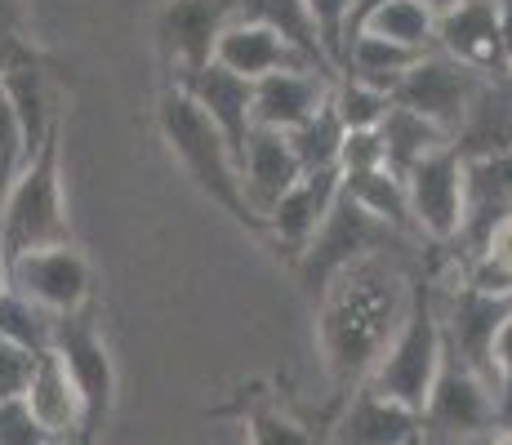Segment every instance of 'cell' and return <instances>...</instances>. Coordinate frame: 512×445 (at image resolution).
Here are the masks:
<instances>
[{
  "label": "cell",
  "instance_id": "cell-1",
  "mask_svg": "<svg viewBox=\"0 0 512 445\" xmlns=\"http://www.w3.org/2000/svg\"><path fill=\"white\" fill-rule=\"evenodd\" d=\"M423 250H374L348 263L317 299V343L339 401L366 383L410 308V272Z\"/></svg>",
  "mask_w": 512,
  "mask_h": 445
},
{
  "label": "cell",
  "instance_id": "cell-2",
  "mask_svg": "<svg viewBox=\"0 0 512 445\" xmlns=\"http://www.w3.org/2000/svg\"><path fill=\"white\" fill-rule=\"evenodd\" d=\"M156 130H161L170 156L179 161V170L187 174V183L205 196L210 205H219L223 214L245 227L250 236H268V223L263 214L250 205L245 196V183H241V165H236L228 138L219 134V125L183 94L179 85H165L161 98H156Z\"/></svg>",
  "mask_w": 512,
  "mask_h": 445
},
{
  "label": "cell",
  "instance_id": "cell-3",
  "mask_svg": "<svg viewBox=\"0 0 512 445\" xmlns=\"http://www.w3.org/2000/svg\"><path fill=\"white\" fill-rule=\"evenodd\" d=\"M63 241H72V223L63 196V116H58L36 156L0 196V263Z\"/></svg>",
  "mask_w": 512,
  "mask_h": 445
},
{
  "label": "cell",
  "instance_id": "cell-4",
  "mask_svg": "<svg viewBox=\"0 0 512 445\" xmlns=\"http://www.w3.org/2000/svg\"><path fill=\"white\" fill-rule=\"evenodd\" d=\"M441 312H437V276H432L428 259L415 263L410 272V308L406 321L397 325L392 343L383 348V356L374 361V370L366 374V388L379 397L406 405V410H423L432 392V379L441 370Z\"/></svg>",
  "mask_w": 512,
  "mask_h": 445
},
{
  "label": "cell",
  "instance_id": "cell-5",
  "mask_svg": "<svg viewBox=\"0 0 512 445\" xmlns=\"http://www.w3.org/2000/svg\"><path fill=\"white\" fill-rule=\"evenodd\" d=\"M374 250H419V241L401 236L397 227H388L383 219H374L366 205H357L348 192L339 187L330 214L321 219V227L312 232V241L303 245V254L294 259V272H299V285L312 303L326 294V285L343 272L348 263L366 259Z\"/></svg>",
  "mask_w": 512,
  "mask_h": 445
},
{
  "label": "cell",
  "instance_id": "cell-6",
  "mask_svg": "<svg viewBox=\"0 0 512 445\" xmlns=\"http://www.w3.org/2000/svg\"><path fill=\"white\" fill-rule=\"evenodd\" d=\"M54 352L85 410V428L76 445H98V432L107 428L116 405V361L103 330H98V312L85 308L72 316H54Z\"/></svg>",
  "mask_w": 512,
  "mask_h": 445
},
{
  "label": "cell",
  "instance_id": "cell-7",
  "mask_svg": "<svg viewBox=\"0 0 512 445\" xmlns=\"http://www.w3.org/2000/svg\"><path fill=\"white\" fill-rule=\"evenodd\" d=\"M5 285H14L23 299H32L49 316L94 308V272L90 259L76 250V241L18 254L14 263H5Z\"/></svg>",
  "mask_w": 512,
  "mask_h": 445
},
{
  "label": "cell",
  "instance_id": "cell-8",
  "mask_svg": "<svg viewBox=\"0 0 512 445\" xmlns=\"http://www.w3.org/2000/svg\"><path fill=\"white\" fill-rule=\"evenodd\" d=\"M236 23V0H165L156 9V54H161L165 81L214 63L219 36Z\"/></svg>",
  "mask_w": 512,
  "mask_h": 445
},
{
  "label": "cell",
  "instance_id": "cell-9",
  "mask_svg": "<svg viewBox=\"0 0 512 445\" xmlns=\"http://www.w3.org/2000/svg\"><path fill=\"white\" fill-rule=\"evenodd\" d=\"M481 81H486V76L464 67L459 58L441 54V49H428V54H423L419 63L397 81L392 103L410 107V112H419L423 121H432L437 130H446L450 138H455L459 121H464V112H468L472 94L481 89Z\"/></svg>",
  "mask_w": 512,
  "mask_h": 445
},
{
  "label": "cell",
  "instance_id": "cell-10",
  "mask_svg": "<svg viewBox=\"0 0 512 445\" xmlns=\"http://www.w3.org/2000/svg\"><path fill=\"white\" fill-rule=\"evenodd\" d=\"M437 312H441V343H446V352H455L472 374H481V379L495 388L490 348H495L499 325H504L512 312V294H490V290H477V285L459 281L446 303H441V294H437Z\"/></svg>",
  "mask_w": 512,
  "mask_h": 445
},
{
  "label": "cell",
  "instance_id": "cell-11",
  "mask_svg": "<svg viewBox=\"0 0 512 445\" xmlns=\"http://www.w3.org/2000/svg\"><path fill=\"white\" fill-rule=\"evenodd\" d=\"M406 196L423 241L455 245L459 223H464V156L450 143L437 147L432 156H423L406 174Z\"/></svg>",
  "mask_w": 512,
  "mask_h": 445
},
{
  "label": "cell",
  "instance_id": "cell-12",
  "mask_svg": "<svg viewBox=\"0 0 512 445\" xmlns=\"http://www.w3.org/2000/svg\"><path fill=\"white\" fill-rule=\"evenodd\" d=\"M339 187H343V170H339V165H334V170L303 174L299 183H294L290 192H285L281 201L263 214V223H268V241H263V245H268L277 259H285L294 267V259L303 254V245L312 241V232H317L321 219L330 214Z\"/></svg>",
  "mask_w": 512,
  "mask_h": 445
},
{
  "label": "cell",
  "instance_id": "cell-13",
  "mask_svg": "<svg viewBox=\"0 0 512 445\" xmlns=\"http://www.w3.org/2000/svg\"><path fill=\"white\" fill-rule=\"evenodd\" d=\"M165 85H179L183 94L219 125V134L228 138L236 165H241L245 143H250V130H254V81H245V76H236L219 63H205V67H196V72H183L179 81H165Z\"/></svg>",
  "mask_w": 512,
  "mask_h": 445
},
{
  "label": "cell",
  "instance_id": "cell-14",
  "mask_svg": "<svg viewBox=\"0 0 512 445\" xmlns=\"http://www.w3.org/2000/svg\"><path fill=\"white\" fill-rule=\"evenodd\" d=\"M508 219H512V152L464 161V223H459L455 245H464V254L472 259L490 241V232Z\"/></svg>",
  "mask_w": 512,
  "mask_h": 445
},
{
  "label": "cell",
  "instance_id": "cell-15",
  "mask_svg": "<svg viewBox=\"0 0 512 445\" xmlns=\"http://www.w3.org/2000/svg\"><path fill=\"white\" fill-rule=\"evenodd\" d=\"M437 49L481 76H508L499 0H459L455 9L437 14Z\"/></svg>",
  "mask_w": 512,
  "mask_h": 445
},
{
  "label": "cell",
  "instance_id": "cell-16",
  "mask_svg": "<svg viewBox=\"0 0 512 445\" xmlns=\"http://www.w3.org/2000/svg\"><path fill=\"white\" fill-rule=\"evenodd\" d=\"M330 445H419V414L357 383L339 401V414L330 423Z\"/></svg>",
  "mask_w": 512,
  "mask_h": 445
},
{
  "label": "cell",
  "instance_id": "cell-17",
  "mask_svg": "<svg viewBox=\"0 0 512 445\" xmlns=\"http://www.w3.org/2000/svg\"><path fill=\"white\" fill-rule=\"evenodd\" d=\"M326 76L308 72V67H281V72H268L254 81V125L263 130H299L312 112L330 98Z\"/></svg>",
  "mask_w": 512,
  "mask_h": 445
},
{
  "label": "cell",
  "instance_id": "cell-18",
  "mask_svg": "<svg viewBox=\"0 0 512 445\" xmlns=\"http://www.w3.org/2000/svg\"><path fill=\"white\" fill-rule=\"evenodd\" d=\"M299 178H303V165H299V156H294L290 138L281 130L254 125L250 143H245V156H241V183H245V196H250L254 210L268 214ZM263 241H268V236H263Z\"/></svg>",
  "mask_w": 512,
  "mask_h": 445
},
{
  "label": "cell",
  "instance_id": "cell-19",
  "mask_svg": "<svg viewBox=\"0 0 512 445\" xmlns=\"http://www.w3.org/2000/svg\"><path fill=\"white\" fill-rule=\"evenodd\" d=\"M23 401H27V410H32V419L45 428L49 441H63V445L81 441L85 410H81V397H76L72 379H67L54 348L36 356V370H32V383H27Z\"/></svg>",
  "mask_w": 512,
  "mask_h": 445
},
{
  "label": "cell",
  "instance_id": "cell-20",
  "mask_svg": "<svg viewBox=\"0 0 512 445\" xmlns=\"http://www.w3.org/2000/svg\"><path fill=\"white\" fill-rule=\"evenodd\" d=\"M450 147H455L464 161L512 152V76H486V81H481L455 138H450Z\"/></svg>",
  "mask_w": 512,
  "mask_h": 445
},
{
  "label": "cell",
  "instance_id": "cell-21",
  "mask_svg": "<svg viewBox=\"0 0 512 445\" xmlns=\"http://www.w3.org/2000/svg\"><path fill=\"white\" fill-rule=\"evenodd\" d=\"M236 18L272 27L312 72L326 76V81H339V67L330 63L326 45H321V32H317V23H312L308 0H236Z\"/></svg>",
  "mask_w": 512,
  "mask_h": 445
},
{
  "label": "cell",
  "instance_id": "cell-22",
  "mask_svg": "<svg viewBox=\"0 0 512 445\" xmlns=\"http://www.w3.org/2000/svg\"><path fill=\"white\" fill-rule=\"evenodd\" d=\"M214 414L241 419L250 445H321L312 437L308 423L294 419V414L277 401V392H268V383H241V388L232 392V401L219 405Z\"/></svg>",
  "mask_w": 512,
  "mask_h": 445
},
{
  "label": "cell",
  "instance_id": "cell-23",
  "mask_svg": "<svg viewBox=\"0 0 512 445\" xmlns=\"http://www.w3.org/2000/svg\"><path fill=\"white\" fill-rule=\"evenodd\" d=\"M214 63L228 67V72H236V76H245V81H259V76L281 72V67H308L277 32H272V27L250 23V18H236L228 32L219 36ZM308 72H312V67H308Z\"/></svg>",
  "mask_w": 512,
  "mask_h": 445
},
{
  "label": "cell",
  "instance_id": "cell-24",
  "mask_svg": "<svg viewBox=\"0 0 512 445\" xmlns=\"http://www.w3.org/2000/svg\"><path fill=\"white\" fill-rule=\"evenodd\" d=\"M379 138H383V165H388L397 178H406L423 156H432L437 147L450 143L446 130H437L432 121H423L410 107H388V116L379 121Z\"/></svg>",
  "mask_w": 512,
  "mask_h": 445
},
{
  "label": "cell",
  "instance_id": "cell-25",
  "mask_svg": "<svg viewBox=\"0 0 512 445\" xmlns=\"http://www.w3.org/2000/svg\"><path fill=\"white\" fill-rule=\"evenodd\" d=\"M419 49H406L397 41H383V36H352L348 41V54H343V72L339 76H352V81L370 85V89H383V94L392 98V89H397V81L410 72V67L419 63Z\"/></svg>",
  "mask_w": 512,
  "mask_h": 445
},
{
  "label": "cell",
  "instance_id": "cell-26",
  "mask_svg": "<svg viewBox=\"0 0 512 445\" xmlns=\"http://www.w3.org/2000/svg\"><path fill=\"white\" fill-rule=\"evenodd\" d=\"M343 192L352 196L357 205H366L374 219H383L388 227H397L401 236L423 245L415 214H410V196H406V178H397L383 165V170H366V174H343Z\"/></svg>",
  "mask_w": 512,
  "mask_h": 445
},
{
  "label": "cell",
  "instance_id": "cell-27",
  "mask_svg": "<svg viewBox=\"0 0 512 445\" xmlns=\"http://www.w3.org/2000/svg\"><path fill=\"white\" fill-rule=\"evenodd\" d=\"M361 32L383 36V41H397L406 49L428 54V49H437V14H432L423 0H388V5H383L379 14L361 27Z\"/></svg>",
  "mask_w": 512,
  "mask_h": 445
},
{
  "label": "cell",
  "instance_id": "cell-28",
  "mask_svg": "<svg viewBox=\"0 0 512 445\" xmlns=\"http://www.w3.org/2000/svg\"><path fill=\"white\" fill-rule=\"evenodd\" d=\"M343 134H348V130H343V121L334 116V107L326 98V103H321L317 112L299 125V130H290L285 138H290V147H294V156H299L303 174H312V170H334V165H339Z\"/></svg>",
  "mask_w": 512,
  "mask_h": 445
},
{
  "label": "cell",
  "instance_id": "cell-29",
  "mask_svg": "<svg viewBox=\"0 0 512 445\" xmlns=\"http://www.w3.org/2000/svg\"><path fill=\"white\" fill-rule=\"evenodd\" d=\"M0 339L41 356L54 348V316L45 308H36L32 299H23L14 285H5V290H0Z\"/></svg>",
  "mask_w": 512,
  "mask_h": 445
},
{
  "label": "cell",
  "instance_id": "cell-30",
  "mask_svg": "<svg viewBox=\"0 0 512 445\" xmlns=\"http://www.w3.org/2000/svg\"><path fill=\"white\" fill-rule=\"evenodd\" d=\"M330 107L343 121V130H379V121L388 116L392 98L383 94V89L352 81V76H339V81L330 85Z\"/></svg>",
  "mask_w": 512,
  "mask_h": 445
},
{
  "label": "cell",
  "instance_id": "cell-31",
  "mask_svg": "<svg viewBox=\"0 0 512 445\" xmlns=\"http://www.w3.org/2000/svg\"><path fill=\"white\" fill-rule=\"evenodd\" d=\"M464 281L490 294H512V219L490 232V241L464 267Z\"/></svg>",
  "mask_w": 512,
  "mask_h": 445
},
{
  "label": "cell",
  "instance_id": "cell-32",
  "mask_svg": "<svg viewBox=\"0 0 512 445\" xmlns=\"http://www.w3.org/2000/svg\"><path fill=\"white\" fill-rule=\"evenodd\" d=\"M23 67H45V72L67 76V67L58 63L54 54H45L27 32H18V27H0V81L14 76V72H23Z\"/></svg>",
  "mask_w": 512,
  "mask_h": 445
},
{
  "label": "cell",
  "instance_id": "cell-33",
  "mask_svg": "<svg viewBox=\"0 0 512 445\" xmlns=\"http://www.w3.org/2000/svg\"><path fill=\"white\" fill-rule=\"evenodd\" d=\"M312 23L321 32V45H326L330 63L343 72V54H348V9L352 0H308Z\"/></svg>",
  "mask_w": 512,
  "mask_h": 445
},
{
  "label": "cell",
  "instance_id": "cell-34",
  "mask_svg": "<svg viewBox=\"0 0 512 445\" xmlns=\"http://www.w3.org/2000/svg\"><path fill=\"white\" fill-rule=\"evenodd\" d=\"M0 445H63V441H49L45 428L27 410V401L9 397L0 401Z\"/></svg>",
  "mask_w": 512,
  "mask_h": 445
},
{
  "label": "cell",
  "instance_id": "cell-35",
  "mask_svg": "<svg viewBox=\"0 0 512 445\" xmlns=\"http://www.w3.org/2000/svg\"><path fill=\"white\" fill-rule=\"evenodd\" d=\"M339 170L343 174L383 170V138H379V130H348V134H343Z\"/></svg>",
  "mask_w": 512,
  "mask_h": 445
},
{
  "label": "cell",
  "instance_id": "cell-36",
  "mask_svg": "<svg viewBox=\"0 0 512 445\" xmlns=\"http://www.w3.org/2000/svg\"><path fill=\"white\" fill-rule=\"evenodd\" d=\"M490 365H495V397H499V423L512 428V312L499 325L495 348H490Z\"/></svg>",
  "mask_w": 512,
  "mask_h": 445
},
{
  "label": "cell",
  "instance_id": "cell-37",
  "mask_svg": "<svg viewBox=\"0 0 512 445\" xmlns=\"http://www.w3.org/2000/svg\"><path fill=\"white\" fill-rule=\"evenodd\" d=\"M32 370H36V352L0 339V401L23 397L27 383H32Z\"/></svg>",
  "mask_w": 512,
  "mask_h": 445
},
{
  "label": "cell",
  "instance_id": "cell-38",
  "mask_svg": "<svg viewBox=\"0 0 512 445\" xmlns=\"http://www.w3.org/2000/svg\"><path fill=\"white\" fill-rule=\"evenodd\" d=\"M383 5H388V0H352V9H348V41L370 23L374 14H379Z\"/></svg>",
  "mask_w": 512,
  "mask_h": 445
},
{
  "label": "cell",
  "instance_id": "cell-39",
  "mask_svg": "<svg viewBox=\"0 0 512 445\" xmlns=\"http://www.w3.org/2000/svg\"><path fill=\"white\" fill-rule=\"evenodd\" d=\"M23 14H27V0H0V27H18L23 32Z\"/></svg>",
  "mask_w": 512,
  "mask_h": 445
},
{
  "label": "cell",
  "instance_id": "cell-40",
  "mask_svg": "<svg viewBox=\"0 0 512 445\" xmlns=\"http://www.w3.org/2000/svg\"><path fill=\"white\" fill-rule=\"evenodd\" d=\"M423 5H428V9H432V14H446V9H455V5H459V0H423Z\"/></svg>",
  "mask_w": 512,
  "mask_h": 445
},
{
  "label": "cell",
  "instance_id": "cell-41",
  "mask_svg": "<svg viewBox=\"0 0 512 445\" xmlns=\"http://www.w3.org/2000/svg\"><path fill=\"white\" fill-rule=\"evenodd\" d=\"M486 445H512V428H499V432H495V437H490Z\"/></svg>",
  "mask_w": 512,
  "mask_h": 445
},
{
  "label": "cell",
  "instance_id": "cell-42",
  "mask_svg": "<svg viewBox=\"0 0 512 445\" xmlns=\"http://www.w3.org/2000/svg\"><path fill=\"white\" fill-rule=\"evenodd\" d=\"M0 290H5V263H0Z\"/></svg>",
  "mask_w": 512,
  "mask_h": 445
}]
</instances>
